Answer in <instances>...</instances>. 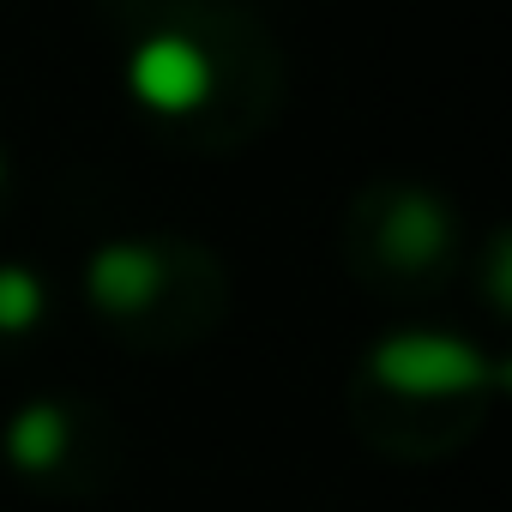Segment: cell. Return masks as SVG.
Wrapping results in <instances>:
<instances>
[{
  "instance_id": "1",
  "label": "cell",
  "mask_w": 512,
  "mask_h": 512,
  "mask_svg": "<svg viewBox=\"0 0 512 512\" xmlns=\"http://www.w3.org/2000/svg\"><path fill=\"white\" fill-rule=\"evenodd\" d=\"M133 85L163 103V109H187L199 91H205V67L187 43H151L139 61H133Z\"/></svg>"
},
{
  "instance_id": "2",
  "label": "cell",
  "mask_w": 512,
  "mask_h": 512,
  "mask_svg": "<svg viewBox=\"0 0 512 512\" xmlns=\"http://www.w3.org/2000/svg\"><path fill=\"white\" fill-rule=\"evenodd\" d=\"M380 374H386V380H398V386L458 380V374H470V356L440 350V344H392V350H380Z\"/></svg>"
},
{
  "instance_id": "3",
  "label": "cell",
  "mask_w": 512,
  "mask_h": 512,
  "mask_svg": "<svg viewBox=\"0 0 512 512\" xmlns=\"http://www.w3.org/2000/svg\"><path fill=\"white\" fill-rule=\"evenodd\" d=\"M31 308H37V290H25V278H0V320L19 326L31 320Z\"/></svg>"
}]
</instances>
